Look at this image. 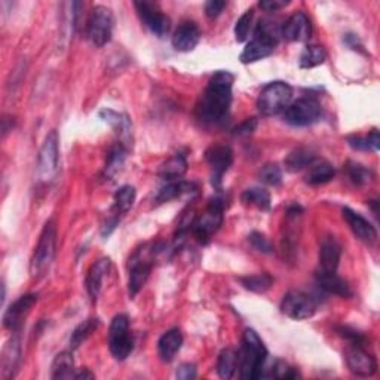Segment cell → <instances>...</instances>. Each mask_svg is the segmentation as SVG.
<instances>
[{
  "label": "cell",
  "mask_w": 380,
  "mask_h": 380,
  "mask_svg": "<svg viewBox=\"0 0 380 380\" xmlns=\"http://www.w3.org/2000/svg\"><path fill=\"white\" fill-rule=\"evenodd\" d=\"M135 196H137V193H135V189L132 186L130 185L122 186L115 193V204H113L115 213L121 215L128 213L135 202Z\"/></svg>",
  "instance_id": "34"
},
{
  "label": "cell",
  "mask_w": 380,
  "mask_h": 380,
  "mask_svg": "<svg viewBox=\"0 0 380 380\" xmlns=\"http://www.w3.org/2000/svg\"><path fill=\"white\" fill-rule=\"evenodd\" d=\"M233 75L229 71H217L210 79L202 97L196 104V116L208 125H220L229 116L232 106Z\"/></svg>",
  "instance_id": "1"
},
{
  "label": "cell",
  "mask_w": 380,
  "mask_h": 380,
  "mask_svg": "<svg viewBox=\"0 0 380 380\" xmlns=\"http://www.w3.org/2000/svg\"><path fill=\"white\" fill-rule=\"evenodd\" d=\"M241 201L244 205L256 206L261 211L270 210V195L266 189L250 187L244 190V193L241 195Z\"/></svg>",
  "instance_id": "30"
},
{
  "label": "cell",
  "mask_w": 380,
  "mask_h": 380,
  "mask_svg": "<svg viewBox=\"0 0 380 380\" xmlns=\"http://www.w3.org/2000/svg\"><path fill=\"white\" fill-rule=\"evenodd\" d=\"M206 164L211 169V183L217 190H222L223 176L233 164V152L224 144H215L205 152Z\"/></svg>",
  "instance_id": "12"
},
{
  "label": "cell",
  "mask_w": 380,
  "mask_h": 380,
  "mask_svg": "<svg viewBox=\"0 0 380 380\" xmlns=\"http://www.w3.org/2000/svg\"><path fill=\"white\" fill-rule=\"evenodd\" d=\"M108 349L117 361H123L131 355L134 349V340L130 331L128 316L119 313L112 320L108 329Z\"/></svg>",
  "instance_id": "7"
},
{
  "label": "cell",
  "mask_w": 380,
  "mask_h": 380,
  "mask_svg": "<svg viewBox=\"0 0 380 380\" xmlns=\"http://www.w3.org/2000/svg\"><path fill=\"white\" fill-rule=\"evenodd\" d=\"M75 379H94V375L89 373L86 368H84V370H80L79 373L75 375Z\"/></svg>",
  "instance_id": "49"
},
{
  "label": "cell",
  "mask_w": 380,
  "mask_h": 380,
  "mask_svg": "<svg viewBox=\"0 0 380 380\" xmlns=\"http://www.w3.org/2000/svg\"><path fill=\"white\" fill-rule=\"evenodd\" d=\"M238 368V352L228 348L223 349L217 359V373L222 379H232Z\"/></svg>",
  "instance_id": "31"
},
{
  "label": "cell",
  "mask_w": 380,
  "mask_h": 380,
  "mask_svg": "<svg viewBox=\"0 0 380 380\" xmlns=\"http://www.w3.org/2000/svg\"><path fill=\"white\" fill-rule=\"evenodd\" d=\"M259 180L266 186H279L283 182V171L276 164H266L259 171Z\"/></svg>",
  "instance_id": "39"
},
{
  "label": "cell",
  "mask_w": 380,
  "mask_h": 380,
  "mask_svg": "<svg viewBox=\"0 0 380 380\" xmlns=\"http://www.w3.org/2000/svg\"><path fill=\"white\" fill-rule=\"evenodd\" d=\"M346 173L351 178V182L357 186H364L372 182L373 173L366 165L358 164V162H348Z\"/></svg>",
  "instance_id": "38"
},
{
  "label": "cell",
  "mask_w": 380,
  "mask_h": 380,
  "mask_svg": "<svg viewBox=\"0 0 380 380\" xmlns=\"http://www.w3.org/2000/svg\"><path fill=\"white\" fill-rule=\"evenodd\" d=\"M60 139L57 131H51L45 139L38 158V180L43 185H49L58 174Z\"/></svg>",
  "instance_id": "8"
},
{
  "label": "cell",
  "mask_w": 380,
  "mask_h": 380,
  "mask_svg": "<svg viewBox=\"0 0 380 380\" xmlns=\"http://www.w3.org/2000/svg\"><path fill=\"white\" fill-rule=\"evenodd\" d=\"M257 128V119L256 117H248V119L244 121L241 125L233 130L235 135H248Z\"/></svg>",
  "instance_id": "45"
},
{
  "label": "cell",
  "mask_w": 380,
  "mask_h": 380,
  "mask_svg": "<svg viewBox=\"0 0 380 380\" xmlns=\"http://www.w3.org/2000/svg\"><path fill=\"white\" fill-rule=\"evenodd\" d=\"M342 213H343V219L346 220L351 230L354 232V235L359 241L368 244V246H372V244L376 242L377 230L375 229V226L366 219V217H363L354 210H351L348 206L343 208Z\"/></svg>",
  "instance_id": "18"
},
{
  "label": "cell",
  "mask_w": 380,
  "mask_h": 380,
  "mask_svg": "<svg viewBox=\"0 0 380 380\" xmlns=\"http://www.w3.org/2000/svg\"><path fill=\"white\" fill-rule=\"evenodd\" d=\"M281 36V27H276L270 21H260L256 27L254 38H252L247 47L241 52L239 60L242 64H251L269 57L276 48Z\"/></svg>",
  "instance_id": "3"
},
{
  "label": "cell",
  "mask_w": 380,
  "mask_h": 380,
  "mask_svg": "<svg viewBox=\"0 0 380 380\" xmlns=\"http://www.w3.org/2000/svg\"><path fill=\"white\" fill-rule=\"evenodd\" d=\"M281 312L288 318L303 321L312 318L316 312V303L313 298L302 292H289L281 302Z\"/></svg>",
  "instance_id": "13"
},
{
  "label": "cell",
  "mask_w": 380,
  "mask_h": 380,
  "mask_svg": "<svg viewBox=\"0 0 380 380\" xmlns=\"http://www.w3.org/2000/svg\"><path fill=\"white\" fill-rule=\"evenodd\" d=\"M187 171V161L182 153H177L173 158H169L159 167L158 174L161 178L168 180V182H176L180 180Z\"/></svg>",
  "instance_id": "26"
},
{
  "label": "cell",
  "mask_w": 380,
  "mask_h": 380,
  "mask_svg": "<svg viewBox=\"0 0 380 380\" xmlns=\"http://www.w3.org/2000/svg\"><path fill=\"white\" fill-rule=\"evenodd\" d=\"M248 241H250V244L252 246V248L260 251V252H263V254H270V252L274 251L272 244L269 242V239L265 237L263 233L252 232L250 235V237H248Z\"/></svg>",
  "instance_id": "41"
},
{
  "label": "cell",
  "mask_w": 380,
  "mask_h": 380,
  "mask_svg": "<svg viewBox=\"0 0 380 380\" xmlns=\"http://www.w3.org/2000/svg\"><path fill=\"white\" fill-rule=\"evenodd\" d=\"M199 40H201V30L192 21L180 24L173 34V47L178 52L193 51L198 47Z\"/></svg>",
  "instance_id": "20"
},
{
  "label": "cell",
  "mask_w": 380,
  "mask_h": 380,
  "mask_svg": "<svg viewBox=\"0 0 380 380\" xmlns=\"http://www.w3.org/2000/svg\"><path fill=\"white\" fill-rule=\"evenodd\" d=\"M252 18H254V11H252V9H247L237 21V25H235V39H237V42L242 43L247 40L252 24Z\"/></svg>",
  "instance_id": "40"
},
{
  "label": "cell",
  "mask_w": 380,
  "mask_h": 380,
  "mask_svg": "<svg viewBox=\"0 0 380 380\" xmlns=\"http://www.w3.org/2000/svg\"><path fill=\"white\" fill-rule=\"evenodd\" d=\"M110 266H112L110 259L103 257L97 260L95 263L89 268L85 279V285L88 289V294L93 300H97V297L99 296V292H102L103 288L104 278L108 274V270H110Z\"/></svg>",
  "instance_id": "22"
},
{
  "label": "cell",
  "mask_w": 380,
  "mask_h": 380,
  "mask_svg": "<svg viewBox=\"0 0 380 380\" xmlns=\"http://www.w3.org/2000/svg\"><path fill=\"white\" fill-rule=\"evenodd\" d=\"M98 327H99V321L97 318H89L84 322H80L75 329V331L71 333V337H70L71 349H78Z\"/></svg>",
  "instance_id": "35"
},
{
  "label": "cell",
  "mask_w": 380,
  "mask_h": 380,
  "mask_svg": "<svg viewBox=\"0 0 380 380\" xmlns=\"http://www.w3.org/2000/svg\"><path fill=\"white\" fill-rule=\"evenodd\" d=\"M126 158V149L123 147L122 143H117L115 146L108 150L107 162H106V174L108 177H113L117 171H119L123 165Z\"/></svg>",
  "instance_id": "37"
},
{
  "label": "cell",
  "mask_w": 380,
  "mask_h": 380,
  "mask_svg": "<svg viewBox=\"0 0 380 380\" xmlns=\"http://www.w3.org/2000/svg\"><path fill=\"white\" fill-rule=\"evenodd\" d=\"M342 257V247L337 239L329 235L320 246V269L325 272H337Z\"/></svg>",
  "instance_id": "21"
},
{
  "label": "cell",
  "mask_w": 380,
  "mask_h": 380,
  "mask_svg": "<svg viewBox=\"0 0 380 380\" xmlns=\"http://www.w3.org/2000/svg\"><path fill=\"white\" fill-rule=\"evenodd\" d=\"M21 363V340L20 336H12L2 352V370H0V377L8 380L15 376L18 367Z\"/></svg>",
  "instance_id": "19"
},
{
  "label": "cell",
  "mask_w": 380,
  "mask_h": 380,
  "mask_svg": "<svg viewBox=\"0 0 380 380\" xmlns=\"http://www.w3.org/2000/svg\"><path fill=\"white\" fill-rule=\"evenodd\" d=\"M134 6L137 9L141 23L146 25L156 38H164V36L169 33L171 20L165 14H162L155 5L147 2H135Z\"/></svg>",
  "instance_id": "15"
},
{
  "label": "cell",
  "mask_w": 380,
  "mask_h": 380,
  "mask_svg": "<svg viewBox=\"0 0 380 380\" xmlns=\"http://www.w3.org/2000/svg\"><path fill=\"white\" fill-rule=\"evenodd\" d=\"M288 3L289 2H285V0H263V2L259 3V6L268 12H276L279 9L285 8Z\"/></svg>",
  "instance_id": "47"
},
{
  "label": "cell",
  "mask_w": 380,
  "mask_h": 380,
  "mask_svg": "<svg viewBox=\"0 0 380 380\" xmlns=\"http://www.w3.org/2000/svg\"><path fill=\"white\" fill-rule=\"evenodd\" d=\"M152 256H153V250H149L146 246L135 251L131 256V259H130V281H128L131 297L137 296L141 292V288L146 285L147 279L150 276V272H152V266H153Z\"/></svg>",
  "instance_id": "10"
},
{
  "label": "cell",
  "mask_w": 380,
  "mask_h": 380,
  "mask_svg": "<svg viewBox=\"0 0 380 380\" xmlns=\"http://www.w3.org/2000/svg\"><path fill=\"white\" fill-rule=\"evenodd\" d=\"M327 60V51L321 45H307L300 56L302 69H313L324 64Z\"/></svg>",
  "instance_id": "33"
},
{
  "label": "cell",
  "mask_w": 380,
  "mask_h": 380,
  "mask_svg": "<svg viewBox=\"0 0 380 380\" xmlns=\"http://www.w3.org/2000/svg\"><path fill=\"white\" fill-rule=\"evenodd\" d=\"M336 171L330 162H312V164L307 167V173L305 174V182L311 186H320L325 185L333 180Z\"/></svg>",
  "instance_id": "25"
},
{
  "label": "cell",
  "mask_w": 380,
  "mask_h": 380,
  "mask_svg": "<svg viewBox=\"0 0 380 380\" xmlns=\"http://www.w3.org/2000/svg\"><path fill=\"white\" fill-rule=\"evenodd\" d=\"M38 303V294L29 293L20 298H16L11 306L8 307L3 315V327L9 331L16 333L23 329L27 315L30 313L32 307Z\"/></svg>",
  "instance_id": "14"
},
{
  "label": "cell",
  "mask_w": 380,
  "mask_h": 380,
  "mask_svg": "<svg viewBox=\"0 0 380 380\" xmlns=\"http://www.w3.org/2000/svg\"><path fill=\"white\" fill-rule=\"evenodd\" d=\"M367 140H368L370 149H372V152H379V149H380V137H379V131H377V130H373L372 132H370V134L367 135Z\"/></svg>",
  "instance_id": "48"
},
{
  "label": "cell",
  "mask_w": 380,
  "mask_h": 380,
  "mask_svg": "<svg viewBox=\"0 0 380 380\" xmlns=\"http://www.w3.org/2000/svg\"><path fill=\"white\" fill-rule=\"evenodd\" d=\"M272 375L276 377V379H296L298 377V373L297 370L292 366H288L287 363H284V361H278V363L274 366V370H272Z\"/></svg>",
  "instance_id": "42"
},
{
  "label": "cell",
  "mask_w": 380,
  "mask_h": 380,
  "mask_svg": "<svg viewBox=\"0 0 380 380\" xmlns=\"http://www.w3.org/2000/svg\"><path fill=\"white\" fill-rule=\"evenodd\" d=\"M226 208V199L220 195L214 196L210 204H208L206 210L199 214L192 222V232L198 238L199 242L206 244L211 239L213 235L220 229L223 223V213Z\"/></svg>",
  "instance_id": "5"
},
{
  "label": "cell",
  "mask_w": 380,
  "mask_h": 380,
  "mask_svg": "<svg viewBox=\"0 0 380 380\" xmlns=\"http://www.w3.org/2000/svg\"><path fill=\"white\" fill-rule=\"evenodd\" d=\"M316 283L330 294L339 296L342 298L352 297L351 285L336 272H325V270L320 269L318 272H316Z\"/></svg>",
  "instance_id": "23"
},
{
  "label": "cell",
  "mask_w": 380,
  "mask_h": 380,
  "mask_svg": "<svg viewBox=\"0 0 380 380\" xmlns=\"http://www.w3.org/2000/svg\"><path fill=\"white\" fill-rule=\"evenodd\" d=\"M312 34V24L305 12H296L281 25V36L289 42H306Z\"/></svg>",
  "instance_id": "17"
},
{
  "label": "cell",
  "mask_w": 380,
  "mask_h": 380,
  "mask_svg": "<svg viewBox=\"0 0 380 380\" xmlns=\"http://www.w3.org/2000/svg\"><path fill=\"white\" fill-rule=\"evenodd\" d=\"M244 288L250 289L252 293H266L268 289L272 287L274 278L269 274H256L250 276H244L239 279Z\"/></svg>",
  "instance_id": "36"
},
{
  "label": "cell",
  "mask_w": 380,
  "mask_h": 380,
  "mask_svg": "<svg viewBox=\"0 0 380 380\" xmlns=\"http://www.w3.org/2000/svg\"><path fill=\"white\" fill-rule=\"evenodd\" d=\"M315 161H316V156L311 149L298 147L289 153V155L285 158L284 164L289 173H297V171H302L309 167Z\"/></svg>",
  "instance_id": "29"
},
{
  "label": "cell",
  "mask_w": 380,
  "mask_h": 380,
  "mask_svg": "<svg viewBox=\"0 0 380 380\" xmlns=\"http://www.w3.org/2000/svg\"><path fill=\"white\" fill-rule=\"evenodd\" d=\"M293 89L287 82H276L268 84L259 95L257 108L263 116H276L285 112V108L292 103Z\"/></svg>",
  "instance_id": "6"
},
{
  "label": "cell",
  "mask_w": 380,
  "mask_h": 380,
  "mask_svg": "<svg viewBox=\"0 0 380 380\" xmlns=\"http://www.w3.org/2000/svg\"><path fill=\"white\" fill-rule=\"evenodd\" d=\"M196 186L193 183L183 182V180H176V182H169L167 186L162 187L158 195H156V202L158 204H165L173 201V199H177L180 196H183L189 192H193Z\"/></svg>",
  "instance_id": "27"
},
{
  "label": "cell",
  "mask_w": 380,
  "mask_h": 380,
  "mask_svg": "<svg viewBox=\"0 0 380 380\" xmlns=\"http://www.w3.org/2000/svg\"><path fill=\"white\" fill-rule=\"evenodd\" d=\"M57 252V228L52 220L43 226L42 233L34 248L33 257L30 260V276L33 279H40L48 274V270L56 259Z\"/></svg>",
  "instance_id": "4"
},
{
  "label": "cell",
  "mask_w": 380,
  "mask_h": 380,
  "mask_svg": "<svg viewBox=\"0 0 380 380\" xmlns=\"http://www.w3.org/2000/svg\"><path fill=\"white\" fill-rule=\"evenodd\" d=\"M75 359L73 354L69 351L61 352L56 357L51 367V377L52 379H71L75 377Z\"/></svg>",
  "instance_id": "28"
},
{
  "label": "cell",
  "mask_w": 380,
  "mask_h": 380,
  "mask_svg": "<svg viewBox=\"0 0 380 380\" xmlns=\"http://www.w3.org/2000/svg\"><path fill=\"white\" fill-rule=\"evenodd\" d=\"M339 334L342 337H345L351 342V345H358V346H363L364 343V337L361 336V333L352 330L349 327H340L339 329Z\"/></svg>",
  "instance_id": "43"
},
{
  "label": "cell",
  "mask_w": 380,
  "mask_h": 380,
  "mask_svg": "<svg viewBox=\"0 0 380 380\" xmlns=\"http://www.w3.org/2000/svg\"><path fill=\"white\" fill-rule=\"evenodd\" d=\"M183 345V336L178 329L168 330L167 333L162 334V337L158 342V352L161 359L164 363H171L178 354V351L182 349Z\"/></svg>",
  "instance_id": "24"
},
{
  "label": "cell",
  "mask_w": 380,
  "mask_h": 380,
  "mask_svg": "<svg viewBox=\"0 0 380 380\" xmlns=\"http://www.w3.org/2000/svg\"><path fill=\"white\" fill-rule=\"evenodd\" d=\"M268 359V349L259 334L247 329L244 331L242 345L238 351V368L241 379L256 380L263 377V367Z\"/></svg>",
  "instance_id": "2"
},
{
  "label": "cell",
  "mask_w": 380,
  "mask_h": 380,
  "mask_svg": "<svg viewBox=\"0 0 380 380\" xmlns=\"http://www.w3.org/2000/svg\"><path fill=\"white\" fill-rule=\"evenodd\" d=\"M99 117L110 125L113 130H116V132H119L121 135H123V137H130L131 122H130V117L126 115L117 113L115 110H110V108H104V110L99 112Z\"/></svg>",
  "instance_id": "32"
},
{
  "label": "cell",
  "mask_w": 380,
  "mask_h": 380,
  "mask_svg": "<svg viewBox=\"0 0 380 380\" xmlns=\"http://www.w3.org/2000/svg\"><path fill=\"white\" fill-rule=\"evenodd\" d=\"M176 376L182 380H192L196 377V367L190 363H185L177 368Z\"/></svg>",
  "instance_id": "46"
},
{
  "label": "cell",
  "mask_w": 380,
  "mask_h": 380,
  "mask_svg": "<svg viewBox=\"0 0 380 380\" xmlns=\"http://www.w3.org/2000/svg\"><path fill=\"white\" fill-rule=\"evenodd\" d=\"M224 8H226L224 0H210V2H206L205 5V14L208 18H217L223 12Z\"/></svg>",
  "instance_id": "44"
},
{
  "label": "cell",
  "mask_w": 380,
  "mask_h": 380,
  "mask_svg": "<svg viewBox=\"0 0 380 380\" xmlns=\"http://www.w3.org/2000/svg\"><path fill=\"white\" fill-rule=\"evenodd\" d=\"M345 359L351 373H354L355 376L372 377L377 372L376 358L363 346L351 345L345 354Z\"/></svg>",
  "instance_id": "16"
},
{
  "label": "cell",
  "mask_w": 380,
  "mask_h": 380,
  "mask_svg": "<svg viewBox=\"0 0 380 380\" xmlns=\"http://www.w3.org/2000/svg\"><path fill=\"white\" fill-rule=\"evenodd\" d=\"M321 113V104L315 98L303 97L289 103L284 112V121L293 126H307L318 121Z\"/></svg>",
  "instance_id": "11"
},
{
  "label": "cell",
  "mask_w": 380,
  "mask_h": 380,
  "mask_svg": "<svg viewBox=\"0 0 380 380\" xmlns=\"http://www.w3.org/2000/svg\"><path fill=\"white\" fill-rule=\"evenodd\" d=\"M115 18L112 9L106 6H95L88 20L86 34L95 47H104L112 40Z\"/></svg>",
  "instance_id": "9"
}]
</instances>
